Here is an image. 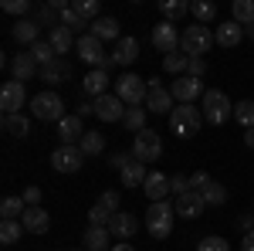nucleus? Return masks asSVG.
Instances as JSON below:
<instances>
[{
	"label": "nucleus",
	"mask_w": 254,
	"mask_h": 251,
	"mask_svg": "<svg viewBox=\"0 0 254 251\" xmlns=\"http://www.w3.org/2000/svg\"><path fill=\"white\" fill-rule=\"evenodd\" d=\"M109 228H88L85 231V248L88 251H112V245H109Z\"/></svg>",
	"instance_id": "nucleus-27"
},
{
	"label": "nucleus",
	"mask_w": 254,
	"mask_h": 251,
	"mask_svg": "<svg viewBox=\"0 0 254 251\" xmlns=\"http://www.w3.org/2000/svg\"><path fill=\"white\" fill-rule=\"evenodd\" d=\"M187 65H190V58H187L183 51H173V55H166V58H163V68H166L170 75H183V72H187Z\"/></svg>",
	"instance_id": "nucleus-40"
},
{
	"label": "nucleus",
	"mask_w": 254,
	"mask_h": 251,
	"mask_svg": "<svg viewBox=\"0 0 254 251\" xmlns=\"http://www.w3.org/2000/svg\"><path fill=\"white\" fill-rule=\"evenodd\" d=\"M190 14H193L200 24H207V20L217 17V3H210V0H196L193 7H190Z\"/></svg>",
	"instance_id": "nucleus-42"
},
{
	"label": "nucleus",
	"mask_w": 254,
	"mask_h": 251,
	"mask_svg": "<svg viewBox=\"0 0 254 251\" xmlns=\"http://www.w3.org/2000/svg\"><path fill=\"white\" fill-rule=\"evenodd\" d=\"M176 98L166 92V88H159V85H149V98H146V112H173L176 105H173Z\"/></svg>",
	"instance_id": "nucleus-20"
},
{
	"label": "nucleus",
	"mask_w": 254,
	"mask_h": 251,
	"mask_svg": "<svg viewBox=\"0 0 254 251\" xmlns=\"http://www.w3.org/2000/svg\"><path fill=\"white\" fill-rule=\"evenodd\" d=\"M31 116L41 122H61L64 119V102L58 92H41L31 98Z\"/></svg>",
	"instance_id": "nucleus-6"
},
{
	"label": "nucleus",
	"mask_w": 254,
	"mask_h": 251,
	"mask_svg": "<svg viewBox=\"0 0 254 251\" xmlns=\"http://www.w3.org/2000/svg\"><path fill=\"white\" fill-rule=\"evenodd\" d=\"M81 88H85V95H95V98L109 95V92H105V88H109V75H105L102 68H92L88 75L81 78Z\"/></svg>",
	"instance_id": "nucleus-24"
},
{
	"label": "nucleus",
	"mask_w": 254,
	"mask_h": 251,
	"mask_svg": "<svg viewBox=\"0 0 254 251\" xmlns=\"http://www.w3.org/2000/svg\"><path fill=\"white\" fill-rule=\"evenodd\" d=\"M95 116L102 122H122L126 119V102L119 95H102L95 98Z\"/></svg>",
	"instance_id": "nucleus-13"
},
{
	"label": "nucleus",
	"mask_w": 254,
	"mask_h": 251,
	"mask_svg": "<svg viewBox=\"0 0 254 251\" xmlns=\"http://www.w3.org/2000/svg\"><path fill=\"white\" fill-rule=\"evenodd\" d=\"M58 136H61V146H75V143H81V136H85V122H81V116H64L58 122Z\"/></svg>",
	"instance_id": "nucleus-15"
},
{
	"label": "nucleus",
	"mask_w": 254,
	"mask_h": 251,
	"mask_svg": "<svg viewBox=\"0 0 254 251\" xmlns=\"http://www.w3.org/2000/svg\"><path fill=\"white\" fill-rule=\"evenodd\" d=\"M146 109H139V105H132V109H126V119H122V126L129 129V133H142L146 129Z\"/></svg>",
	"instance_id": "nucleus-33"
},
{
	"label": "nucleus",
	"mask_w": 254,
	"mask_h": 251,
	"mask_svg": "<svg viewBox=\"0 0 254 251\" xmlns=\"http://www.w3.org/2000/svg\"><path fill=\"white\" fill-rule=\"evenodd\" d=\"M173 207H176V217H187V221H193V217H200V214H203L207 200H203V193L187 190V193H180V197H176Z\"/></svg>",
	"instance_id": "nucleus-14"
},
{
	"label": "nucleus",
	"mask_w": 254,
	"mask_h": 251,
	"mask_svg": "<svg viewBox=\"0 0 254 251\" xmlns=\"http://www.w3.org/2000/svg\"><path fill=\"white\" fill-rule=\"evenodd\" d=\"M88 34H95L98 41H119V20L116 17H98Z\"/></svg>",
	"instance_id": "nucleus-28"
},
{
	"label": "nucleus",
	"mask_w": 254,
	"mask_h": 251,
	"mask_svg": "<svg viewBox=\"0 0 254 251\" xmlns=\"http://www.w3.org/2000/svg\"><path fill=\"white\" fill-rule=\"evenodd\" d=\"M207 183H210V176H207V173H193V176H190V190H196V193H203Z\"/></svg>",
	"instance_id": "nucleus-51"
},
{
	"label": "nucleus",
	"mask_w": 254,
	"mask_h": 251,
	"mask_svg": "<svg viewBox=\"0 0 254 251\" xmlns=\"http://www.w3.org/2000/svg\"><path fill=\"white\" fill-rule=\"evenodd\" d=\"M200 112H203V119H207L210 126H220V122H227V119L234 116V105H231V98L224 95V92L207 88V92H203V105H200Z\"/></svg>",
	"instance_id": "nucleus-4"
},
{
	"label": "nucleus",
	"mask_w": 254,
	"mask_h": 251,
	"mask_svg": "<svg viewBox=\"0 0 254 251\" xmlns=\"http://www.w3.org/2000/svg\"><path fill=\"white\" fill-rule=\"evenodd\" d=\"M38 31H41V24L38 20H17V24H14V31H10V34H14V41H20V44H27V48H31V44H38Z\"/></svg>",
	"instance_id": "nucleus-25"
},
{
	"label": "nucleus",
	"mask_w": 254,
	"mask_h": 251,
	"mask_svg": "<svg viewBox=\"0 0 254 251\" xmlns=\"http://www.w3.org/2000/svg\"><path fill=\"white\" fill-rule=\"evenodd\" d=\"M241 38H244V27L237 20H224V24H217V31H214V41L220 48H237Z\"/></svg>",
	"instance_id": "nucleus-18"
},
{
	"label": "nucleus",
	"mask_w": 254,
	"mask_h": 251,
	"mask_svg": "<svg viewBox=\"0 0 254 251\" xmlns=\"http://www.w3.org/2000/svg\"><path fill=\"white\" fill-rule=\"evenodd\" d=\"M180 31H176L173 20H159L156 27H153V44H156L163 55H173V51H180Z\"/></svg>",
	"instance_id": "nucleus-11"
},
{
	"label": "nucleus",
	"mask_w": 254,
	"mask_h": 251,
	"mask_svg": "<svg viewBox=\"0 0 254 251\" xmlns=\"http://www.w3.org/2000/svg\"><path fill=\"white\" fill-rule=\"evenodd\" d=\"M241 251H254V231H248L241 238Z\"/></svg>",
	"instance_id": "nucleus-53"
},
{
	"label": "nucleus",
	"mask_w": 254,
	"mask_h": 251,
	"mask_svg": "<svg viewBox=\"0 0 254 251\" xmlns=\"http://www.w3.org/2000/svg\"><path fill=\"white\" fill-rule=\"evenodd\" d=\"M142 193L156 204V200H166V193H173L170 190V176L166 173H159V170H153V173L146 176V183H142Z\"/></svg>",
	"instance_id": "nucleus-17"
},
{
	"label": "nucleus",
	"mask_w": 254,
	"mask_h": 251,
	"mask_svg": "<svg viewBox=\"0 0 254 251\" xmlns=\"http://www.w3.org/2000/svg\"><path fill=\"white\" fill-rule=\"evenodd\" d=\"M244 34H248V38H254V24H251V27H248V31H244Z\"/></svg>",
	"instance_id": "nucleus-58"
},
{
	"label": "nucleus",
	"mask_w": 254,
	"mask_h": 251,
	"mask_svg": "<svg viewBox=\"0 0 254 251\" xmlns=\"http://www.w3.org/2000/svg\"><path fill=\"white\" fill-rule=\"evenodd\" d=\"M3 10H7V14H17V17L24 20V14L31 10V0H3Z\"/></svg>",
	"instance_id": "nucleus-46"
},
{
	"label": "nucleus",
	"mask_w": 254,
	"mask_h": 251,
	"mask_svg": "<svg viewBox=\"0 0 254 251\" xmlns=\"http://www.w3.org/2000/svg\"><path fill=\"white\" fill-rule=\"evenodd\" d=\"M71 10H78L81 17L92 20V24L102 17V7H98V0H75V3H71Z\"/></svg>",
	"instance_id": "nucleus-39"
},
{
	"label": "nucleus",
	"mask_w": 254,
	"mask_h": 251,
	"mask_svg": "<svg viewBox=\"0 0 254 251\" xmlns=\"http://www.w3.org/2000/svg\"><path fill=\"white\" fill-rule=\"evenodd\" d=\"M109 231L116 234V238H122V241H129V238L139 231V221L132 217V214L119 211V214H112V221H109Z\"/></svg>",
	"instance_id": "nucleus-21"
},
{
	"label": "nucleus",
	"mask_w": 254,
	"mask_h": 251,
	"mask_svg": "<svg viewBox=\"0 0 254 251\" xmlns=\"http://www.w3.org/2000/svg\"><path fill=\"white\" fill-rule=\"evenodd\" d=\"M24 102H27L24 82H7L3 92H0V109H3V116H17L20 109H24Z\"/></svg>",
	"instance_id": "nucleus-12"
},
{
	"label": "nucleus",
	"mask_w": 254,
	"mask_h": 251,
	"mask_svg": "<svg viewBox=\"0 0 254 251\" xmlns=\"http://www.w3.org/2000/svg\"><path fill=\"white\" fill-rule=\"evenodd\" d=\"M3 133H10V136H17V139H24V136L31 133V119L27 116H3Z\"/></svg>",
	"instance_id": "nucleus-31"
},
{
	"label": "nucleus",
	"mask_w": 254,
	"mask_h": 251,
	"mask_svg": "<svg viewBox=\"0 0 254 251\" xmlns=\"http://www.w3.org/2000/svg\"><path fill=\"white\" fill-rule=\"evenodd\" d=\"M109 221H112V214L105 211V207H102V204H95V207H92V211H88V228H105V224H109Z\"/></svg>",
	"instance_id": "nucleus-45"
},
{
	"label": "nucleus",
	"mask_w": 254,
	"mask_h": 251,
	"mask_svg": "<svg viewBox=\"0 0 254 251\" xmlns=\"http://www.w3.org/2000/svg\"><path fill=\"white\" fill-rule=\"evenodd\" d=\"M237 228H241V234L254 231V214H244V217H237Z\"/></svg>",
	"instance_id": "nucleus-52"
},
{
	"label": "nucleus",
	"mask_w": 254,
	"mask_h": 251,
	"mask_svg": "<svg viewBox=\"0 0 254 251\" xmlns=\"http://www.w3.org/2000/svg\"><path fill=\"white\" fill-rule=\"evenodd\" d=\"M190 7H193V3H187V0H159V14H163V20L187 17V14H190Z\"/></svg>",
	"instance_id": "nucleus-29"
},
{
	"label": "nucleus",
	"mask_w": 254,
	"mask_h": 251,
	"mask_svg": "<svg viewBox=\"0 0 254 251\" xmlns=\"http://www.w3.org/2000/svg\"><path fill=\"white\" fill-rule=\"evenodd\" d=\"M231 14H234L237 24H248L251 27L254 24V0H234L231 3Z\"/></svg>",
	"instance_id": "nucleus-34"
},
{
	"label": "nucleus",
	"mask_w": 254,
	"mask_h": 251,
	"mask_svg": "<svg viewBox=\"0 0 254 251\" xmlns=\"http://www.w3.org/2000/svg\"><path fill=\"white\" fill-rule=\"evenodd\" d=\"M116 95L132 109V105H146V98H149V82L146 78L132 75V72H126L122 78H116Z\"/></svg>",
	"instance_id": "nucleus-3"
},
{
	"label": "nucleus",
	"mask_w": 254,
	"mask_h": 251,
	"mask_svg": "<svg viewBox=\"0 0 254 251\" xmlns=\"http://www.w3.org/2000/svg\"><path fill=\"white\" fill-rule=\"evenodd\" d=\"M196 251H231V245H227V238L210 234V238H203V241L196 245Z\"/></svg>",
	"instance_id": "nucleus-44"
},
{
	"label": "nucleus",
	"mask_w": 254,
	"mask_h": 251,
	"mask_svg": "<svg viewBox=\"0 0 254 251\" xmlns=\"http://www.w3.org/2000/svg\"><path fill=\"white\" fill-rule=\"evenodd\" d=\"M234 119L244 126V129H254V102L251 98H241L234 105Z\"/></svg>",
	"instance_id": "nucleus-37"
},
{
	"label": "nucleus",
	"mask_w": 254,
	"mask_h": 251,
	"mask_svg": "<svg viewBox=\"0 0 254 251\" xmlns=\"http://www.w3.org/2000/svg\"><path fill=\"white\" fill-rule=\"evenodd\" d=\"M203 92H207L203 82H200V78H190V75H180L173 82V88H170V95H173L180 105H193L196 98H203Z\"/></svg>",
	"instance_id": "nucleus-9"
},
{
	"label": "nucleus",
	"mask_w": 254,
	"mask_h": 251,
	"mask_svg": "<svg viewBox=\"0 0 254 251\" xmlns=\"http://www.w3.org/2000/svg\"><path fill=\"white\" fill-rule=\"evenodd\" d=\"M136 58H139V41L136 38H119L116 41V51H112V61L122 65V68H129Z\"/></svg>",
	"instance_id": "nucleus-23"
},
{
	"label": "nucleus",
	"mask_w": 254,
	"mask_h": 251,
	"mask_svg": "<svg viewBox=\"0 0 254 251\" xmlns=\"http://www.w3.org/2000/svg\"><path fill=\"white\" fill-rule=\"evenodd\" d=\"M64 78H68V65H64L61 58H55L51 65L41 68V82H48V85H61Z\"/></svg>",
	"instance_id": "nucleus-30"
},
{
	"label": "nucleus",
	"mask_w": 254,
	"mask_h": 251,
	"mask_svg": "<svg viewBox=\"0 0 254 251\" xmlns=\"http://www.w3.org/2000/svg\"><path fill=\"white\" fill-rule=\"evenodd\" d=\"M119 176H122V187H142L146 183V176H149V170H146V163H139V160H129L122 170H119Z\"/></svg>",
	"instance_id": "nucleus-22"
},
{
	"label": "nucleus",
	"mask_w": 254,
	"mask_h": 251,
	"mask_svg": "<svg viewBox=\"0 0 254 251\" xmlns=\"http://www.w3.org/2000/svg\"><path fill=\"white\" fill-rule=\"evenodd\" d=\"M20 224H24V231H27V234H44L48 228H51V217H48L44 207H27L24 217H20Z\"/></svg>",
	"instance_id": "nucleus-19"
},
{
	"label": "nucleus",
	"mask_w": 254,
	"mask_h": 251,
	"mask_svg": "<svg viewBox=\"0 0 254 251\" xmlns=\"http://www.w3.org/2000/svg\"><path fill=\"white\" fill-rule=\"evenodd\" d=\"M126 163H129V160H126V153H116L112 160H109V167H116V170H122Z\"/></svg>",
	"instance_id": "nucleus-54"
},
{
	"label": "nucleus",
	"mask_w": 254,
	"mask_h": 251,
	"mask_svg": "<svg viewBox=\"0 0 254 251\" xmlns=\"http://www.w3.org/2000/svg\"><path fill=\"white\" fill-rule=\"evenodd\" d=\"M61 27H68V31H81V27H92V20H85L78 10H61Z\"/></svg>",
	"instance_id": "nucleus-41"
},
{
	"label": "nucleus",
	"mask_w": 254,
	"mask_h": 251,
	"mask_svg": "<svg viewBox=\"0 0 254 251\" xmlns=\"http://www.w3.org/2000/svg\"><path fill=\"white\" fill-rule=\"evenodd\" d=\"M27 51L34 55V61H38L41 68H44V65H51V61L58 58V55H55V48H51V41H38V44H31Z\"/></svg>",
	"instance_id": "nucleus-38"
},
{
	"label": "nucleus",
	"mask_w": 254,
	"mask_h": 251,
	"mask_svg": "<svg viewBox=\"0 0 254 251\" xmlns=\"http://www.w3.org/2000/svg\"><path fill=\"white\" fill-rule=\"evenodd\" d=\"M112 251H136V248H132L129 241H122V245H112Z\"/></svg>",
	"instance_id": "nucleus-57"
},
{
	"label": "nucleus",
	"mask_w": 254,
	"mask_h": 251,
	"mask_svg": "<svg viewBox=\"0 0 254 251\" xmlns=\"http://www.w3.org/2000/svg\"><path fill=\"white\" fill-rule=\"evenodd\" d=\"M81 163H85L81 146H58V150L51 153V167H55L58 173H78Z\"/></svg>",
	"instance_id": "nucleus-10"
},
{
	"label": "nucleus",
	"mask_w": 254,
	"mask_h": 251,
	"mask_svg": "<svg viewBox=\"0 0 254 251\" xmlns=\"http://www.w3.org/2000/svg\"><path fill=\"white\" fill-rule=\"evenodd\" d=\"M203 72H207V61H203V58H190L187 75H190V78H203Z\"/></svg>",
	"instance_id": "nucleus-49"
},
{
	"label": "nucleus",
	"mask_w": 254,
	"mask_h": 251,
	"mask_svg": "<svg viewBox=\"0 0 254 251\" xmlns=\"http://www.w3.org/2000/svg\"><path fill=\"white\" fill-rule=\"evenodd\" d=\"M170 190L180 197V193H187L190 190V176H183V173H176V176H170Z\"/></svg>",
	"instance_id": "nucleus-48"
},
{
	"label": "nucleus",
	"mask_w": 254,
	"mask_h": 251,
	"mask_svg": "<svg viewBox=\"0 0 254 251\" xmlns=\"http://www.w3.org/2000/svg\"><path fill=\"white\" fill-rule=\"evenodd\" d=\"M203 122H207V119H203V112H200L196 105H176L173 112H170V129H173V136H180V139H193Z\"/></svg>",
	"instance_id": "nucleus-1"
},
{
	"label": "nucleus",
	"mask_w": 254,
	"mask_h": 251,
	"mask_svg": "<svg viewBox=\"0 0 254 251\" xmlns=\"http://www.w3.org/2000/svg\"><path fill=\"white\" fill-rule=\"evenodd\" d=\"M24 211H27L24 197H3V204H0V214H3V221H17V217H24Z\"/></svg>",
	"instance_id": "nucleus-32"
},
{
	"label": "nucleus",
	"mask_w": 254,
	"mask_h": 251,
	"mask_svg": "<svg viewBox=\"0 0 254 251\" xmlns=\"http://www.w3.org/2000/svg\"><path fill=\"white\" fill-rule=\"evenodd\" d=\"M244 146L254 150V129H244Z\"/></svg>",
	"instance_id": "nucleus-56"
},
{
	"label": "nucleus",
	"mask_w": 254,
	"mask_h": 251,
	"mask_svg": "<svg viewBox=\"0 0 254 251\" xmlns=\"http://www.w3.org/2000/svg\"><path fill=\"white\" fill-rule=\"evenodd\" d=\"M78 146H81V153H85V156H98L102 150H105V136H102V133H85Z\"/></svg>",
	"instance_id": "nucleus-36"
},
{
	"label": "nucleus",
	"mask_w": 254,
	"mask_h": 251,
	"mask_svg": "<svg viewBox=\"0 0 254 251\" xmlns=\"http://www.w3.org/2000/svg\"><path fill=\"white\" fill-rule=\"evenodd\" d=\"M20 197H24V204H27V207H41V187H27Z\"/></svg>",
	"instance_id": "nucleus-50"
},
{
	"label": "nucleus",
	"mask_w": 254,
	"mask_h": 251,
	"mask_svg": "<svg viewBox=\"0 0 254 251\" xmlns=\"http://www.w3.org/2000/svg\"><path fill=\"white\" fill-rule=\"evenodd\" d=\"M159 153H163V139H159L156 129L136 133V139H132V160H139V163H156Z\"/></svg>",
	"instance_id": "nucleus-8"
},
{
	"label": "nucleus",
	"mask_w": 254,
	"mask_h": 251,
	"mask_svg": "<svg viewBox=\"0 0 254 251\" xmlns=\"http://www.w3.org/2000/svg\"><path fill=\"white\" fill-rule=\"evenodd\" d=\"M10 72H14V82H27V78L41 75V65L34 61V55H31V51H20L17 58L10 61Z\"/></svg>",
	"instance_id": "nucleus-16"
},
{
	"label": "nucleus",
	"mask_w": 254,
	"mask_h": 251,
	"mask_svg": "<svg viewBox=\"0 0 254 251\" xmlns=\"http://www.w3.org/2000/svg\"><path fill=\"white\" fill-rule=\"evenodd\" d=\"M173 217H176V207H173V204H166V200L149 204V211H146V231L153 234L156 241L170 238V231H173Z\"/></svg>",
	"instance_id": "nucleus-2"
},
{
	"label": "nucleus",
	"mask_w": 254,
	"mask_h": 251,
	"mask_svg": "<svg viewBox=\"0 0 254 251\" xmlns=\"http://www.w3.org/2000/svg\"><path fill=\"white\" fill-rule=\"evenodd\" d=\"M92 112H95V105H88V102H81V105H78V112H75V116H81V119H85V116H92Z\"/></svg>",
	"instance_id": "nucleus-55"
},
{
	"label": "nucleus",
	"mask_w": 254,
	"mask_h": 251,
	"mask_svg": "<svg viewBox=\"0 0 254 251\" xmlns=\"http://www.w3.org/2000/svg\"><path fill=\"white\" fill-rule=\"evenodd\" d=\"M75 51H78L81 61H88L92 68H102V72H109V68L116 65V61H112V55H105V51H102V41H98L95 34H85V38H78Z\"/></svg>",
	"instance_id": "nucleus-7"
},
{
	"label": "nucleus",
	"mask_w": 254,
	"mask_h": 251,
	"mask_svg": "<svg viewBox=\"0 0 254 251\" xmlns=\"http://www.w3.org/2000/svg\"><path fill=\"white\" fill-rule=\"evenodd\" d=\"M20 231H24L20 221H3V224H0V241H3V245H14L20 238Z\"/></svg>",
	"instance_id": "nucleus-43"
},
{
	"label": "nucleus",
	"mask_w": 254,
	"mask_h": 251,
	"mask_svg": "<svg viewBox=\"0 0 254 251\" xmlns=\"http://www.w3.org/2000/svg\"><path fill=\"white\" fill-rule=\"evenodd\" d=\"M203 200H207L210 207H220V204H227V187H224V183H217V180H210V183L203 187Z\"/></svg>",
	"instance_id": "nucleus-35"
},
{
	"label": "nucleus",
	"mask_w": 254,
	"mask_h": 251,
	"mask_svg": "<svg viewBox=\"0 0 254 251\" xmlns=\"http://www.w3.org/2000/svg\"><path fill=\"white\" fill-rule=\"evenodd\" d=\"M210 44H217V41H214V34H210V27H203V24L187 27L183 38H180V48H183L187 58H203V55L210 51Z\"/></svg>",
	"instance_id": "nucleus-5"
},
{
	"label": "nucleus",
	"mask_w": 254,
	"mask_h": 251,
	"mask_svg": "<svg viewBox=\"0 0 254 251\" xmlns=\"http://www.w3.org/2000/svg\"><path fill=\"white\" fill-rule=\"evenodd\" d=\"M98 204H102V207H105L109 214H119V190H102Z\"/></svg>",
	"instance_id": "nucleus-47"
},
{
	"label": "nucleus",
	"mask_w": 254,
	"mask_h": 251,
	"mask_svg": "<svg viewBox=\"0 0 254 251\" xmlns=\"http://www.w3.org/2000/svg\"><path fill=\"white\" fill-rule=\"evenodd\" d=\"M48 41H51V48H55V55H68V51H71V48H75V44H78V41L71 38V31H68V27H51V34H48Z\"/></svg>",
	"instance_id": "nucleus-26"
}]
</instances>
